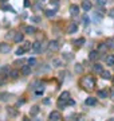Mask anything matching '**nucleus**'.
<instances>
[{
	"label": "nucleus",
	"instance_id": "0eeeda50",
	"mask_svg": "<svg viewBox=\"0 0 114 121\" xmlns=\"http://www.w3.org/2000/svg\"><path fill=\"white\" fill-rule=\"evenodd\" d=\"M77 30H78L77 23H70L69 28H67V34H74V32H77Z\"/></svg>",
	"mask_w": 114,
	"mask_h": 121
},
{
	"label": "nucleus",
	"instance_id": "20e7f679",
	"mask_svg": "<svg viewBox=\"0 0 114 121\" xmlns=\"http://www.w3.org/2000/svg\"><path fill=\"white\" fill-rule=\"evenodd\" d=\"M11 51V46H9L8 43H0V52L1 54H7V52H9Z\"/></svg>",
	"mask_w": 114,
	"mask_h": 121
},
{
	"label": "nucleus",
	"instance_id": "7ed1b4c3",
	"mask_svg": "<svg viewBox=\"0 0 114 121\" xmlns=\"http://www.w3.org/2000/svg\"><path fill=\"white\" fill-rule=\"evenodd\" d=\"M48 118H50V120H53V121H61L62 120V114L58 112V110H54V112L50 113Z\"/></svg>",
	"mask_w": 114,
	"mask_h": 121
},
{
	"label": "nucleus",
	"instance_id": "423d86ee",
	"mask_svg": "<svg viewBox=\"0 0 114 121\" xmlns=\"http://www.w3.org/2000/svg\"><path fill=\"white\" fill-rule=\"evenodd\" d=\"M48 50H51V51H58V50H59V43H58L57 40H51V42L48 43Z\"/></svg>",
	"mask_w": 114,
	"mask_h": 121
},
{
	"label": "nucleus",
	"instance_id": "c9c22d12",
	"mask_svg": "<svg viewBox=\"0 0 114 121\" xmlns=\"http://www.w3.org/2000/svg\"><path fill=\"white\" fill-rule=\"evenodd\" d=\"M53 63H54V65H57V66H61L62 65V62H61V60H58V59H54Z\"/></svg>",
	"mask_w": 114,
	"mask_h": 121
},
{
	"label": "nucleus",
	"instance_id": "ea45409f",
	"mask_svg": "<svg viewBox=\"0 0 114 121\" xmlns=\"http://www.w3.org/2000/svg\"><path fill=\"white\" fill-rule=\"evenodd\" d=\"M110 15H111V16H114V9L111 11V12H110Z\"/></svg>",
	"mask_w": 114,
	"mask_h": 121
},
{
	"label": "nucleus",
	"instance_id": "f257e3e1",
	"mask_svg": "<svg viewBox=\"0 0 114 121\" xmlns=\"http://www.w3.org/2000/svg\"><path fill=\"white\" fill-rule=\"evenodd\" d=\"M81 86L83 87L85 90L91 91L95 87V79H94V77H91V75L83 77L82 79H81Z\"/></svg>",
	"mask_w": 114,
	"mask_h": 121
},
{
	"label": "nucleus",
	"instance_id": "a878e982",
	"mask_svg": "<svg viewBox=\"0 0 114 121\" xmlns=\"http://www.w3.org/2000/svg\"><path fill=\"white\" fill-rule=\"evenodd\" d=\"M97 95H98L99 98H106L107 93H106V91H103V90H98V91H97Z\"/></svg>",
	"mask_w": 114,
	"mask_h": 121
},
{
	"label": "nucleus",
	"instance_id": "c756f323",
	"mask_svg": "<svg viewBox=\"0 0 114 121\" xmlns=\"http://www.w3.org/2000/svg\"><path fill=\"white\" fill-rule=\"evenodd\" d=\"M50 3H51V5H54L55 8H58V5H59V3H58V0H51Z\"/></svg>",
	"mask_w": 114,
	"mask_h": 121
},
{
	"label": "nucleus",
	"instance_id": "79ce46f5",
	"mask_svg": "<svg viewBox=\"0 0 114 121\" xmlns=\"http://www.w3.org/2000/svg\"><path fill=\"white\" fill-rule=\"evenodd\" d=\"M113 66H114V65H113Z\"/></svg>",
	"mask_w": 114,
	"mask_h": 121
},
{
	"label": "nucleus",
	"instance_id": "58836bf2",
	"mask_svg": "<svg viewBox=\"0 0 114 121\" xmlns=\"http://www.w3.org/2000/svg\"><path fill=\"white\" fill-rule=\"evenodd\" d=\"M4 9H7V11H8V9H9V11H13L12 7H9V5H4Z\"/></svg>",
	"mask_w": 114,
	"mask_h": 121
},
{
	"label": "nucleus",
	"instance_id": "f704fd0d",
	"mask_svg": "<svg viewBox=\"0 0 114 121\" xmlns=\"http://www.w3.org/2000/svg\"><path fill=\"white\" fill-rule=\"evenodd\" d=\"M28 63H30V66H34L36 63V60H35V58H31L30 60H28Z\"/></svg>",
	"mask_w": 114,
	"mask_h": 121
},
{
	"label": "nucleus",
	"instance_id": "bb28decb",
	"mask_svg": "<svg viewBox=\"0 0 114 121\" xmlns=\"http://www.w3.org/2000/svg\"><path fill=\"white\" fill-rule=\"evenodd\" d=\"M23 50H24V51H27V50H31V43H30V42H26V43L23 44Z\"/></svg>",
	"mask_w": 114,
	"mask_h": 121
},
{
	"label": "nucleus",
	"instance_id": "ddd939ff",
	"mask_svg": "<svg viewBox=\"0 0 114 121\" xmlns=\"http://www.w3.org/2000/svg\"><path fill=\"white\" fill-rule=\"evenodd\" d=\"M23 39H24V36H23V34H20V32H18V34L13 35V40H15L16 43H20V42H23Z\"/></svg>",
	"mask_w": 114,
	"mask_h": 121
},
{
	"label": "nucleus",
	"instance_id": "7c9ffc66",
	"mask_svg": "<svg viewBox=\"0 0 114 121\" xmlns=\"http://www.w3.org/2000/svg\"><path fill=\"white\" fill-rule=\"evenodd\" d=\"M13 35H15V31H9L5 36H7V39H9V38H13Z\"/></svg>",
	"mask_w": 114,
	"mask_h": 121
},
{
	"label": "nucleus",
	"instance_id": "473e14b6",
	"mask_svg": "<svg viewBox=\"0 0 114 121\" xmlns=\"http://www.w3.org/2000/svg\"><path fill=\"white\" fill-rule=\"evenodd\" d=\"M23 52H24V50H23V47H20V48L16 50V55H22Z\"/></svg>",
	"mask_w": 114,
	"mask_h": 121
},
{
	"label": "nucleus",
	"instance_id": "a211bd4d",
	"mask_svg": "<svg viewBox=\"0 0 114 121\" xmlns=\"http://www.w3.org/2000/svg\"><path fill=\"white\" fill-rule=\"evenodd\" d=\"M38 113H39V106H38V105H35V106H32V108H31V110H30L31 116H36Z\"/></svg>",
	"mask_w": 114,
	"mask_h": 121
},
{
	"label": "nucleus",
	"instance_id": "f8f14e48",
	"mask_svg": "<svg viewBox=\"0 0 114 121\" xmlns=\"http://www.w3.org/2000/svg\"><path fill=\"white\" fill-rule=\"evenodd\" d=\"M78 12H79L78 5H75V4L70 5V13L73 15V16H75V15H78Z\"/></svg>",
	"mask_w": 114,
	"mask_h": 121
},
{
	"label": "nucleus",
	"instance_id": "4468645a",
	"mask_svg": "<svg viewBox=\"0 0 114 121\" xmlns=\"http://www.w3.org/2000/svg\"><path fill=\"white\" fill-rule=\"evenodd\" d=\"M35 27H32V26H27V27H24V32L26 34H28V35H32V34H35Z\"/></svg>",
	"mask_w": 114,
	"mask_h": 121
},
{
	"label": "nucleus",
	"instance_id": "9d476101",
	"mask_svg": "<svg viewBox=\"0 0 114 121\" xmlns=\"http://www.w3.org/2000/svg\"><path fill=\"white\" fill-rule=\"evenodd\" d=\"M7 113H8L9 117H16V116H18V110H16L15 108H11V106L7 108Z\"/></svg>",
	"mask_w": 114,
	"mask_h": 121
},
{
	"label": "nucleus",
	"instance_id": "4be33fe9",
	"mask_svg": "<svg viewBox=\"0 0 114 121\" xmlns=\"http://www.w3.org/2000/svg\"><path fill=\"white\" fill-rule=\"evenodd\" d=\"M106 46H107V48H114V38L107 39V42H106Z\"/></svg>",
	"mask_w": 114,
	"mask_h": 121
},
{
	"label": "nucleus",
	"instance_id": "6ab92c4d",
	"mask_svg": "<svg viewBox=\"0 0 114 121\" xmlns=\"http://www.w3.org/2000/svg\"><path fill=\"white\" fill-rule=\"evenodd\" d=\"M106 50H107V46H106V43H99V46H98V50H97V51H98V52H106Z\"/></svg>",
	"mask_w": 114,
	"mask_h": 121
},
{
	"label": "nucleus",
	"instance_id": "1a4fd4ad",
	"mask_svg": "<svg viewBox=\"0 0 114 121\" xmlns=\"http://www.w3.org/2000/svg\"><path fill=\"white\" fill-rule=\"evenodd\" d=\"M98 58H99V52L97 51V50H95V51H90V54H89V59H90V60L94 62V60H97Z\"/></svg>",
	"mask_w": 114,
	"mask_h": 121
},
{
	"label": "nucleus",
	"instance_id": "393cba45",
	"mask_svg": "<svg viewBox=\"0 0 114 121\" xmlns=\"http://www.w3.org/2000/svg\"><path fill=\"white\" fill-rule=\"evenodd\" d=\"M8 75L11 78H18L19 77V71H18V70H12V71H9V73H8Z\"/></svg>",
	"mask_w": 114,
	"mask_h": 121
},
{
	"label": "nucleus",
	"instance_id": "9b49d317",
	"mask_svg": "<svg viewBox=\"0 0 114 121\" xmlns=\"http://www.w3.org/2000/svg\"><path fill=\"white\" fill-rule=\"evenodd\" d=\"M93 70H94L97 74H101L102 71H103V67H102V65H99V63H94V66H93Z\"/></svg>",
	"mask_w": 114,
	"mask_h": 121
},
{
	"label": "nucleus",
	"instance_id": "f3484780",
	"mask_svg": "<svg viewBox=\"0 0 114 121\" xmlns=\"http://www.w3.org/2000/svg\"><path fill=\"white\" fill-rule=\"evenodd\" d=\"M31 73V66L28 65V66H23L22 67V74L23 75H28V74Z\"/></svg>",
	"mask_w": 114,
	"mask_h": 121
},
{
	"label": "nucleus",
	"instance_id": "cd10ccee",
	"mask_svg": "<svg viewBox=\"0 0 114 121\" xmlns=\"http://www.w3.org/2000/svg\"><path fill=\"white\" fill-rule=\"evenodd\" d=\"M82 22H83L85 26H87V24H89V16H87V15H85V16L82 17Z\"/></svg>",
	"mask_w": 114,
	"mask_h": 121
},
{
	"label": "nucleus",
	"instance_id": "39448f33",
	"mask_svg": "<svg viewBox=\"0 0 114 121\" xmlns=\"http://www.w3.org/2000/svg\"><path fill=\"white\" fill-rule=\"evenodd\" d=\"M31 48H32V51L34 52H40L42 51V43L36 40V42H34V43L31 44Z\"/></svg>",
	"mask_w": 114,
	"mask_h": 121
},
{
	"label": "nucleus",
	"instance_id": "4c0bfd02",
	"mask_svg": "<svg viewBox=\"0 0 114 121\" xmlns=\"http://www.w3.org/2000/svg\"><path fill=\"white\" fill-rule=\"evenodd\" d=\"M24 7H30V0H24Z\"/></svg>",
	"mask_w": 114,
	"mask_h": 121
},
{
	"label": "nucleus",
	"instance_id": "aec40b11",
	"mask_svg": "<svg viewBox=\"0 0 114 121\" xmlns=\"http://www.w3.org/2000/svg\"><path fill=\"white\" fill-rule=\"evenodd\" d=\"M106 63L109 66H113L114 65V55H107V58H106Z\"/></svg>",
	"mask_w": 114,
	"mask_h": 121
},
{
	"label": "nucleus",
	"instance_id": "b1692460",
	"mask_svg": "<svg viewBox=\"0 0 114 121\" xmlns=\"http://www.w3.org/2000/svg\"><path fill=\"white\" fill-rule=\"evenodd\" d=\"M74 44L75 46H82V44H85V38H79V39H77V40H75L74 42Z\"/></svg>",
	"mask_w": 114,
	"mask_h": 121
},
{
	"label": "nucleus",
	"instance_id": "412c9836",
	"mask_svg": "<svg viewBox=\"0 0 114 121\" xmlns=\"http://www.w3.org/2000/svg\"><path fill=\"white\" fill-rule=\"evenodd\" d=\"M101 75H102V78H103V79H110V78H111V74H110V71H102Z\"/></svg>",
	"mask_w": 114,
	"mask_h": 121
},
{
	"label": "nucleus",
	"instance_id": "f03ea898",
	"mask_svg": "<svg viewBox=\"0 0 114 121\" xmlns=\"http://www.w3.org/2000/svg\"><path fill=\"white\" fill-rule=\"evenodd\" d=\"M70 98V93L69 91H63L61 95H59V98H58V102H57V105H58V108H65L66 106V104H67V99Z\"/></svg>",
	"mask_w": 114,
	"mask_h": 121
},
{
	"label": "nucleus",
	"instance_id": "a19ab883",
	"mask_svg": "<svg viewBox=\"0 0 114 121\" xmlns=\"http://www.w3.org/2000/svg\"><path fill=\"white\" fill-rule=\"evenodd\" d=\"M113 82H114V79H113Z\"/></svg>",
	"mask_w": 114,
	"mask_h": 121
},
{
	"label": "nucleus",
	"instance_id": "72a5a7b5",
	"mask_svg": "<svg viewBox=\"0 0 114 121\" xmlns=\"http://www.w3.org/2000/svg\"><path fill=\"white\" fill-rule=\"evenodd\" d=\"M97 1V4H99V5H105L106 4V0H95Z\"/></svg>",
	"mask_w": 114,
	"mask_h": 121
},
{
	"label": "nucleus",
	"instance_id": "c85d7f7f",
	"mask_svg": "<svg viewBox=\"0 0 114 121\" xmlns=\"http://www.w3.org/2000/svg\"><path fill=\"white\" fill-rule=\"evenodd\" d=\"M43 90H44V87H43V85H42V86H39L38 89H36V94H42Z\"/></svg>",
	"mask_w": 114,
	"mask_h": 121
},
{
	"label": "nucleus",
	"instance_id": "5701e85b",
	"mask_svg": "<svg viewBox=\"0 0 114 121\" xmlns=\"http://www.w3.org/2000/svg\"><path fill=\"white\" fill-rule=\"evenodd\" d=\"M46 16L47 17H54L55 16V9H47V11H46Z\"/></svg>",
	"mask_w": 114,
	"mask_h": 121
},
{
	"label": "nucleus",
	"instance_id": "2f4dec72",
	"mask_svg": "<svg viewBox=\"0 0 114 121\" xmlns=\"http://www.w3.org/2000/svg\"><path fill=\"white\" fill-rule=\"evenodd\" d=\"M75 71H77V73H81V71H82V66L81 65H75Z\"/></svg>",
	"mask_w": 114,
	"mask_h": 121
},
{
	"label": "nucleus",
	"instance_id": "dca6fc26",
	"mask_svg": "<svg viewBox=\"0 0 114 121\" xmlns=\"http://www.w3.org/2000/svg\"><path fill=\"white\" fill-rule=\"evenodd\" d=\"M9 73V67L8 66H3L1 69H0V77H3V75H7Z\"/></svg>",
	"mask_w": 114,
	"mask_h": 121
},
{
	"label": "nucleus",
	"instance_id": "2eb2a0df",
	"mask_svg": "<svg viewBox=\"0 0 114 121\" xmlns=\"http://www.w3.org/2000/svg\"><path fill=\"white\" fill-rule=\"evenodd\" d=\"M86 105H89V106H93V105L97 104V98H94V97H90V98L86 99V102H85Z\"/></svg>",
	"mask_w": 114,
	"mask_h": 121
},
{
	"label": "nucleus",
	"instance_id": "e433bc0d",
	"mask_svg": "<svg viewBox=\"0 0 114 121\" xmlns=\"http://www.w3.org/2000/svg\"><path fill=\"white\" fill-rule=\"evenodd\" d=\"M24 102H26L24 99H19L18 102H16V106H20V105H23V104H24Z\"/></svg>",
	"mask_w": 114,
	"mask_h": 121
},
{
	"label": "nucleus",
	"instance_id": "6e6552de",
	"mask_svg": "<svg viewBox=\"0 0 114 121\" xmlns=\"http://www.w3.org/2000/svg\"><path fill=\"white\" fill-rule=\"evenodd\" d=\"M91 1L90 0H83L82 1V8H83V11H90L91 9Z\"/></svg>",
	"mask_w": 114,
	"mask_h": 121
}]
</instances>
